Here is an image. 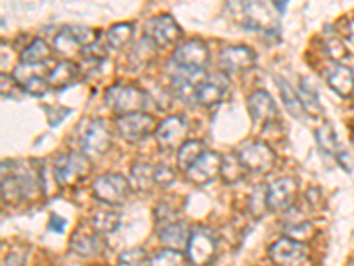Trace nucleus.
I'll return each instance as SVG.
<instances>
[{"mask_svg":"<svg viewBox=\"0 0 354 266\" xmlns=\"http://www.w3.org/2000/svg\"><path fill=\"white\" fill-rule=\"evenodd\" d=\"M91 172H93V161L84 151L80 153L71 151V153L62 154L57 158L55 166H53V177H55L57 185L62 188L80 185L91 176Z\"/></svg>","mask_w":354,"mask_h":266,"instance_id":"1","label":"nucleus"},{"mask_svg":"<svg viewBox=\"0 0 354 266\" xmlns=\"http://www.w3.org/2000/svg\"><path fill=\"white\" fill-rule=\"evenodd\" d=\"M105 103L119 116L144 112V109L147 107V94L135 85L115 84L106 89Z\"/></svg>","mask_w":354,"mask_h":266,"instance_id":"2","label":"nucleus"},{"mask_svg":"<svg viewBox=\"0 0 354 266\" xmlns=\"http://www.w3.org/2000/svg\"><path fill=\"white\" fill-rule=\"evenodd\" d=\"M93 194L103 204L122 206L131 195V185L122 174L109 172L94 179Z\"/></svg>","mask_w":354,"mask_h":266,"instance_id":"3","label":"nucleus"},{"mask_svg":"<svg viewBox=\"0 0 354 266\" xmlns=\"http://www.w3.org/2000/svg\"><path fill=\"white\" fill-rule=\"evenodd\" d=\"M238 157L248 172L266 174L277 166V154L270 145L262 141L243 144L241 150L238 151Z\"/></svg>","mask_w":354,"mask_h":266,"instance_id":"4","label":"nucleus"},{"mask_svg":"<svg viewBox=\"0 0 354 266\" xmlns=\"http://www.w3.org/2000/svg\"><path fill=\"white\" fill-rule=\"evenodd\" d=\"M270 259L277 266H310V254L305 243L292 238H280L270 247Z\"/></svg>","mask_w":354,"mask_h":266,"instance_id":"5","label":"nucleus"},{"mask_svg":"<svg viewBox=\"0 0 354 266\" xmlns=\"http://www.w3.org/2000/svg\"><path fill=\"white\" fill-rule=\"evenodd\" d=\"M209 61V52L202 39H189L174 50L172 64L188 71H204Z\"/></svg>","mask_w":354,"mask_h":266,"instance_id":"6","label":"nucleus"},{"mask_svg":"<svg viewBox=\"0 0 354 266\" xmlns=\"http://www.w3.org/2000/svg\"><path fill=\"white\" fill-rule=\"evenodd\" d=\"M115 128L124 141L138 142L156 132L158 125L156 119L151 114L133 112L119 116V119L115 121Z\"/></svg>","mask_w":354,"mask_h":266,"instance_id":"7","label":"nucleus"},{"mask_svg":"<svg viewBox=\"0 0 354 266\" xmlns=\"http://www.w3.org/2000/svg\"><path fill=\"white\" fill-rule=\"evenodd\" d=\"M82 151L87 157H101L109 151L112 144V133L103 119H91L85 126L80 139Z\"/></svg>","mask_w":354,"mask_h":266,"instance_id":"8","label":"nucleus"},{"mask_svg":"<svg viewBox=\"0 0 354 266\" xmlns=\"http://www.w3.org/2000/svg\"><path fill=\"white\" fill-rule=\"evenodd\" d=\"M145 36L153 39L158 48H169L181 39L183 30L170 15H158L145 24Z\"/></svg>","mask_w":354,"mask_h":266,"instance_id":"9","label":"nucleus"},{"mask_svg":"<svg viewBox=\"0 0 354 266\" xmlns=\"http://www.w3.org/2000/svg\"><path fill=\"white\" fill-rule=\"evenodd\" d=\"M221 163H223V157L220 153L205 151L198 157L194 166L185 170V174L188 181H192L194 185H209L221 176Z\"/></svg>","mask_w":354,"mask_h":266,"instance_id":"10","label":"nucleus"},{"mask_svg":"<svg viewBox=\"0 0 354 266\" xmlns=\"http://www.w3.org/2000/svg\"><path fill=\"white\" fill-rule=\"evenodd\" d=\"M216 254V240L207 229H195L189 236L186 256L194 266H205L213 261Z\"/></svg>","mask_w":354,"mask_h":266,"instance_id":"11","label":"nucleus"},{"mask_svg":"<svg viewBox=\"0 0 354 266\" xmlns=\"http://www.w3.org/2000/svg\"><path fill=\"white\" fill-rule=\"evenodd\" d=\"M186 121L181 116H170L158 125L154 137H156L160 150L172 151L179 150L185 144L186 137Z\"/></svg>","mask_w":354,"mask_h":266,"instance_id":"12","label":"nucleus"},{"mask_svg":"<svg viewBox=\"0 0 354 266\" xmlns=\"http://www.w3.org/2000/svg\"><path fill=\"white\" fill-rule=\"evenodd\" d=\"M298 195V183L294 177H278L268 186V210L282 213L292 206Z\"/></svg>","mask_w":354,"mask_h":266,"instance_id":"13","label":"nucleus"},{"mask_svg":"<svg viewBox=\"0 0 354 266\" xmlns=\"http://www.w3.org/2000/svg\"><path fill=\"white\" fill-rule=\"evenodd\" d=\"M103 234L96 233L94 227H77V231L73 233L71 240H69V247L71 252H75L80 258H96L105 250L106 243L105 240L101 238Z\"/></svg>","mask_w":354,"mask_h":266,"instance_id":"14","label":"nucleus"},{"mask_svg":"<svg viewBox=\"0 0 354 266\" xmlns=\"http://www.w3.org/2000/svg\"><path fill=\"white\" fill-rule=\"evenodd\" d=\"M218 66L227 75H238L245 73L255 66V53L248 46H229L221 50L218 57Z\"/></svg>","mask_w":354,"mask_h":266,"instance_id":"15","label":"nucleus"},{"mask_svg":"<svg viewBox=\"0 0 354 266\" xmlns=\"http://www.w3.org/2000/svg\"><path fill=\"white\" fill-rule=\"evenodd\" d=\"M243 20L245 25L252 30H264L270 33L273 28V15H271L270 4L259 2V0H243Z\"/></svg>","mask_w":354,"mask_h":266,"instance_id":"16","label":"nucleus"},{"mask_svg":"<svg viewBox=\"0 0 354 266\" xmlns=\"http://www.w3.org/2000/svg\"><path fill=\"white\" fill-rule=\"evenodd\" d=\"M246 105H248V112L252 116V119L255 123H262L264 126L273 123L278 117L274 100L271 98V94L268 91H255L254 94H250Z\"/></svg>","mask_w":354,"mask_h":266,"instance_id":"17","label":"nucleus"},{"mask_svg":"<svg viewBox=\"0 0 354 266\" xmlns=\"http://www.w3.org/2000/svg\"><path fill=\"white\" fill-rule=\"evenodd\" d=\"M227 94V80L220 78V75L205 78L197 89V103L202 107H216Z\"/></svg>","mask_w":354,"mask_h":266,"instance_id":"18","label":"nucleus"},{"mask_svg":"<svg viewBox=\"0 0 354 266\" xmlns=\"http://www.w3.org/2000/svg\"><path fill=\"white\" fill-rule=\"evenodd\" d=\"M328 85L338 96L349 98L354 93V73L353 69L344 66L342 62H335L326 75Z\"/></svg>","mask_w":354,"mask_h":266,"instance_id":"19","label":"nucleus"},{"mask_svg":"<svg viewBox=\"0 0 354 266\" xmlns=\"http://www.w3.org/2000/svg\"><path fill=\"white\" fill-rule=\"evenodd\" d=\"M189 236H192V231L188 229L185 222L176 220L172 224L163 226V229L160 231V242L163 243L165 249L185 250L188 247Z\"/></svg>","mask_w":354,"mask_h":266,"instance_id":"20","label":"nucleus"},{"mask_svg":"<svg viewBox=\"0 0 354 266\" xmlns=\"http://www.w3.org/2000/svg\"><path fill=\"white\" fill-rule=\"evenodd\" d=\"M78 73H80V69L75 62L61 61L50 69L48 75H46V82L52 89H64L77 80Z\"/></svg>","mask_w":354,"mask_h":266,"instance_id":"21","label":"nucleus"},{"mask_svg":"<svg viewBox=\"0 0 354 266\" xmlns=\"http://www.w3.org/2000/svg\"><path fill=\"white\" fill-rule=\"evenodd\" d=\"M30 69H32L30 66L20 64L15 69V77L12 78L18 82V87H24L27 93L34 94V96H43V94L50 89L48 82H46V78L30 73Z\"/></svg>","mask_w":354,"mask_h":266,"instance_id":"22","label":"nucleus"},{"mask_svg":"<svg viewBox=\"0 0 354 266\" xmlns=\"http://www.w3.org/2000/svg\"><path fill=\"white\" fill-rule=\"evenodd\" d=\"M50 59V46L43 39H34L27 48L21 52L20 64L24 66H41Z\"/></svg>","mask_w":354,"mask_h":266,"instance_id":"23","label":"nucleus"},{"mask_svg":"<svg viewBox=\"0 0 354 266\" xmlns=\"http://www.w3.org/2000/svg\"><path fill=\"white\" fill-rule=\"evenodd\" d=\"M315 139H317V144L324 153L331 154V157L337 158L338 154H342L344 151L340 150V144H338V137L335 133V128L331 126V123H322L317 130H315Z\"/></svg>","mask_w":354,"mask_h":266,"instance_id":"24","label":"nucleus"},{"mask_svg":"<svg viewBox=\"0 0 354 266\" xmlns=\"http://www.w3.org/2000/svg\"><path fill=\"white\" fill-rule=\"evenodd\" d=\"M274 82H277L278 91H280V96H282L287 110H289V112L292 114L296 119H301V117L305 116V109H303V105H301V100H299V96H298V91H294V89L290 87V84H287L282 77H274Z\"/></svg>","mask_w":354,"mask_h":266,"instance_id":"25","label":"nucleus"},{"mask_svg":"<svg viewBox=\"0 0 354 266\" xmlns=\"http://www.w3.org/2000/svg\"><path fill=\"white\" fill-rule=\"evenodd\" d=\"M248 172L246 167L243 166V161L239 160L238 154H227L223 157V163H221V179L227 183V185H236L245 177V174Z\"/></svg>","mask_w":354,"mask_h":266,"instance_id":"26","label":"nucleus"},{"mask_svg":"<svg viewBox=\"0 0 354 266\" xmlns=\"http://www.w3.org/2000/svg\"><path fill=\"white\" fill-rule=\"evenodd\" d=\"M133 34H135V24H131V21L117 24L109 28V33H106V43H109L110 48L121 50L133 39Z\"/></svg>","mask_w":354,"mask_h":266,"instance_id":"27","label":"nucleus"},{"mask_svg":"<svg viewBox=\"0 0 354 266\" xmlns=\"http://www.w3.org/2000/svg\"><path fill=\"white\" fill-rule=\"evenodd\" d=\"M205 144L202 141H186L185 144L177 150V166L186 170L198 160L202 153H205Z\"/></svg>","mask_w":354,"mask_h":266,"instance_id":"28","label":"nucleus"},{"mask_svg":"<svg viewBox=\"0 0 354 266\" xmlns=\"http://www.w3.org/2000/svg\"><path fill=\"white\" fill-rule=\"evenodd\" d=\"M154 183V167L145 161H135L131 166V185L133 188L145 192Z\"/></svg>","mask_w":354,"mask_h":266,"instance_id":"29","label":"nucleus"},{"mask_svg":"<svg viewBox=\"0 0 354 266\" xmlns=\"http://www.w3.org/2000/svg\"><path fill=\"white\" fill-rule=\"evenodd\" d=\"M298 96L301 100V105L305 109V114L310 117H319L322 114V107H321V101H319L317 93H315L314 89L310 87L308 82L305 78H301L299 82V91H298Z\"/></svg>","mask_w":354,"mask_h":266,"instance_id":"30","label":"nucleus"},{"mask_svg":"<svg viewBox=\"0 0 354 266\" xmlns=\"http://www.w3.org/2000/svg\"><path fill=\"white\" fill-rule=\"evenodd\" d=\"M91 226L100 234H112L121 226V215L115 211H97L91 218Z\"/></svg>","mask_w":354,"mask_h":266,"instance_id":"31","label":"nucleus"},{"mask_svg":"<svg viewBox=\"0 0 354 266\" xmlns=\"http://www.w3.org/2000/svg\"><path fill=\"white\" fill-rule=\"evenodd\" d=\"M188 256L183 250L163 249L158 250L156 254L149 259V266H189Z\"/></svg>","mask_w":354,"mask_h":266,"instance_id":"32","label":"nucleus"},{"mask_svg":"<svg viewBox=\"0 0 354 266\" xmlns=\"http://www.w3.org/2000/svg\"><path fill=\"white\" fill-rule=\"evenodd\" d=\"M156 43H154L153 39H149V37L145 36L142 37L140 41H138V44L133 48L131 55H129V62H131V66H144L147 64V62L153 61V57L156 55Z\"/></svg>","mask_w":354,"mask_h":266,"instance_id":"33","label":"nucleus"},{"mask_svg":"<svg viewBox=\"0 0 354 266\" xmlns=\"http://www.w3.org/2000/svg\"><path fill=\"white\" fill-rule=\"evenodd\" d=\"M248 208L250 213L254 215L255 218L262 217L268 210V186L266 185H257L254 190H252V194L248 197Z\"/></svg>","mask_w":354,"mask_h":266,"instance_id":"34","label":"nucleus"},{"mask_svg":"<svg viewBox=\"0 0 354 266\" xmlns=\"http://www.w3.org/2000/svg\"><path fill=\"white\" fill-rule=\"evenodd\" d=\"M314 234H315V229L308 220L292 222L290 226L286 227L287 238H292L296 240V242H301V243L308 242L310 238H314Z\"/></svg>","mask_w":354,"mask_h":266,"instance_id":"35","label":"nucleus"},{"mask_svg":"<svg viewBox=\"0 0 354 266\" xmlns=\"http://www.w3.org/2000/svg\"><path fill=\"white\" fill-rule=\"evenodd\" d=\"M53 48H55V52L62 53V55H75V53L82 52V46L77 43V39L71 36L68 27L55 37V41H53Z\"/></svg>","mask_w":354,"mask_h":266,"instance_id":"36","label":"nucleus"},{"mask_svg":"<svg viewBox=\"0 0 354 266\" xmlns=\"http://www.w3.org/2000/svg\"><path fill=\"white\" fill-rule=\"evenodd\" d=\"M80 57L82 61L87 66H100L106 61V57L109 55H106V50L103 48L101 44L93 43L88 44V46H85V48H82Z\"/></svg>","mask_w":354,"mask_h":266,"instance_id":"37","label":"nucleus"},{"mask_svg":"<svg viewBox=\"0 0 354 266\" xmlns=\"http://www.w3.org/2000/svg\"><path fill=\"white\" fill-rule=\"evenodd\" d=\"M145 263H147V254H145V250L140 249V247L124 250L117 258V266H144Z\"/></svg>","mask_w":354,"mask_h":266,"instance_id":"38","label":"nucleus"},{"mask_svg":"<svg viewBox=\"0 0 354 266\" xmlns=\"http://www.w3.org/2000/svg\"><path fill=\"white\" fill-rule=\"evenodd\" d=\"M68 30L71 33V36L77 39V43L80 44L82 48H85V46H88V44H93L97 41V34L96 30H93V28L88 27H68Z\"/></svg>","mask_w":354,"mask_h":266,"instance_id":"39","label":"nucleus"},{"mask_svg":"<svg viewBox=\"0 0 354 266\" xmlns=\"http://www.w3.org/2000/svg\"><path fill=\"white\" fill-rule=\"evenodd\" d=\"M324 48H326V53L330 55V59H333V62H342L347 57L346 44L338 39V37H330V39H326Z\"/></svg>","mask_w":354,"mask_h":266,"instance_id":"40","label":"nucleus"},{"mask_svg":"<svg viewBox=\"0 0 354 266\" xmlns=\"http://www.w3.org/2000/svg\"><path fill=\"white\" fill-rule=\"evenodd\" d=\"M176 179V172L169 166H156L154 167V183L160 186L172 185Z\"/></svg>","mask_w":354,"mask_h":266,"instance_id":"41","label":"nucleus"},{"mask_svg":"<svg viewBox=\"0 0 354 266\" xmlns=\"http://www.w3.org/2000/svg\"><path fill=\"white\" fill-rule=\"evenodd\" d=\"M48 229L52 233H62L66 229V220L62 217H59L57 213H53L48 220Z\"/></svg>","mask_w":354,"mask_h":266,"instance_id":"42","label":"nucleus"},{"mask_svg":"<svg viewBox=\"0 0 354 266\" xmlns=\"http://www.w3.org/2000/svg\"><path fill=\"white\" fill-rule=\"evenodd\" d=\"M4 266H24V263L20 261V258H18V256L11 254V256H8V258H6Z\"/></svg>","mask_w":354,"mask_h":266,"instance_id":"43","label":"nucleus"},{"mask_svg":"<svg viewBox=\"0 0 354 266\" xmlns=\"http://www.w3.org/2000/svg\"><path fill=\"white\" fill-rule=\"evenodd\" d=\"M346 39L354 44V20H351L349 24L346 25Z\"/></svg>","mask_w":354,"mask_h":266,"instance_id":"44","label":"nucleus"},{"mask_svg":"<svg viewBox=\"0 0 354 266\" xmlns=\"http://www.w3.org/2000/svg\"><path fill=\"white\" fill-rule=\"evenodd\" d=\"M96 266H109V265H96Z\"/></svg>","mask_w":354,"mask_h":266,"instance_id":"45","label":"nucleus"},{"mask_svg":"<svg viewBox=\"0 0 354 266\" xmlns=\"http://www.w3.org/2000/svg\"><path fill=\"white\" fill-rule=\"evenodd\" d=\"M353 266H354V265H353Z\"/></svg>","mask_w":354,"mask_h":266,"instance_id":"46","label":"nucleus"}]
</instances>
